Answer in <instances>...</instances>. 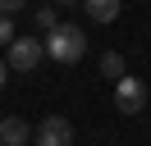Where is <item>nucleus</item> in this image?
<instances>
[{
  "mask_svg": "<svg viewBox=\"0 0 151 146\" xmlns=\"http://www.w3.org/2000/svg\"><path fill=\"white\" fill-rule=\"evenodd\" d=\"M83 50H87V36H83V27H78V23H55V27H50L46 55H50L55 64H78V59H83Z\"/></svg>",
  "mask_w": 151,
  "mask_h": 146,
  "instance_id": "1",
  "label": "nucleus"
},
{
  "mask_svg": "<svg viewBox=\"0 0 151 146\" xmlns=\"http://www.w3.org/2000/svg\"><path fill=\"white\" fill-rule=\"evenodd\" d=\"M5 50H9L5 59H9V69H14V73H32L41 59H46V41H41V36H14Z\"/></svg>",
  "mask_w": 151,
  "mask_h": 146,
  "instance_id": "2",
  "label": "nucleus"
},
{
  "mask_svg": "<svg viewBox=\"0 0 151 146\" xmlns=\"http://www.w3.org/2000/svg\"><path fill=\"white\" fill-rule=\"evenodd\" d=\"M32 146H73V123L64 114H46L32 132Z\"/></svg>",
  "mask_w": 151,
  "mask_h": 146,
  "instance_id": "3",
  "label": "nucleus"
},
{
  "mask_svg": "<svg viewBox=\"0 0 151 146\" xmlns=\"http://www.w3.org/2000/svg\"><path fill=\"white\" fill-rule=\"evenodd\" d=\"M147 96H151V91H147V82H142V78H133V73L114 82V105H119L124 114H142V110H147Z\"/></svg>",
  "mask_w": 151,
  "mask_h": 146,
  "instance_id": "4",
  "label": "nucleus"
},
{
  "mask_svg": "<svg viewBox=\"0 0 151 146\" xmlns=\"http://www.w3.org/2000/svg\"><path fill=\"white\" fill-rule=\"evenodd\" d=\"M28 142H32V128L23 123L19 114L0 119V146H28Z\"/></svg>",
  "mask_w": 151,
  "mask_h": 146,
  "instance_id": "5",
  "label": "nucleus"
},
{
  "mask_svg": "<svg viewBox=\"0 0 151 146\" xmlns=\"http://www.w3.org/2000/svg\"><path fill=\"white\" fill-rule=\"evenodd\" d=\"M83 5H87V18L92 23H114L119 9H124V0H83Z\"/></svg>",
  "mask_w": 151,
  "mask_h": 146,
  "instance_id": "6",
  "label": "nucleus"
},
{
  "mask_svg": "<svg viewBox=\"0 0 151 146\" xmlns=\"http://www.w3.org/2000/svg\"><path fill=\"white\" fill-rule=\"evenodd\" d=\"M101 73H105V78H114V82H119V78H128V69H124V55H119V50H105V55H101Z\"/></svg>",
  "mask_w": 151,
  "mask_h": 146,
  "instance_id": "7",
  "label": "nucleus"
},
{
  "mask_svg": "<svg viewBox=\"0 0 151 146\" xmlns=\"http://www.w3.org/2000/svg\"><path fill=\"white\" fill-rule=\"evenodd\" d=\"M14 36H19V32H14V18H9V14H0V46H9Z\"/></svg>",
  "mask_w": 151,
  "mask_h": 146,
  "instance_id": "8",
  "label": "nucleus"
},
{
  "mask_svg": "<svg viewBox=\"0 0 151 146\" xmlns=\"http://www.w3.org/2000/svg\"><path fill=\"white\" fill-rule=\"evenodd\" d=\"M37 27H46V32L55 27V5H41L37 9Z\"/></svg>",
  "mask_w": 151,
  "mask_h": 146,
  "instance_id": "9",
  "label": "nucleus"
},
{
  "mask_svg": "<svg viewBox=\"0 0 151 146\" xmlns=\"http://www.w3.org/2000/svg\"><path fill=\"white\" fill-rule=\"evenodd\" d=\"M23 9V0H0V14H19Z\"/></svg>",
  "mask_w": 151,
  "mask_h": 146,
  "instance_id": "10",
  "label": "nucleus"
},
{
  "mask_svg": "<svg viewBox=\"0 0 151 146\" xmlns=\"http://www.w3.org/2000/svg\"><path fill=\"white\" fill-rule=\"evenodd\" d=\"M5 78H9V59H0V87H5Z\"/></svg>",
  "mask_w": 151,
  "mask_h": 146,
  "instance_id": "11",
  "label": "nucleus"
},
{
  "mask_svg": "<svg viewBox=\"0 0 151 146\" xmlns=\"http://www.w3.org/2000/svg\"><path fill=\"white\" fill-rule=\"evenodd\" d=\"M50 5H83V0H50Z\"/></svg>",
  "mask_w": 151,
  "mask_h": 146,
  "instance_id": "12",
  "label": "nucleus"
}]
</instances>
